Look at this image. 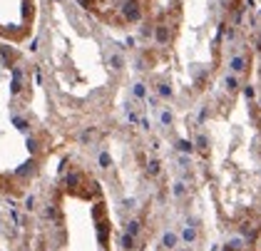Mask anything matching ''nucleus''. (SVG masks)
I'll use <instances>...</instances> for the list:
<instances>
[{"label": "nucleus", "instance_id": "obj_1", "mask_svg": "<svg viewBox=\"0 0 261 251\" xmlns=\"http://www.w3.org/2000/svg\"><path fill=\"white\" fill-rule=\"evenodd\" d=\"M194 229H184V239H187V241H194Z\"/></svg>", "mask_w": 261, "mask_h": 251}, {"label": "nucleus", "instance_id": "obj_2", "mask_svg": "<svg viewBox=\"0 0 261 251\" xmlns=\"http://www.w3.org/2000/svg\"><path fill=\"white\" fill-rule=\"evenodd\" d=\"M174 241H177L174 234H167V236H164V244H167V246H174Z\"/></svg>", "mask_w": 261, "mask_h": 251}, {"label": "nucleus", "instance_id": "obj_3", "mask_svg": "<svg viewBox=\"0 0 261 251\" xmlns=\"http://www.w3.org/2000/svg\"><path fill=\"white\" fill-rule=\"evenodd\" d=\"M137 231H139V224L132 221V224H130V236H132V234H137Z\"/></svg>", "mask_w": 261, "mask_h": 251}, {"label": "nucleus", "instance_id": "obj_4", "mask_svg": "<svg viewBox=\"0 0 261 251\" xmlns=\"http://www.w3.org/2000/svg\"><path fill=\"white\" fill-rule=\"evenodd\" d=\"M122 246H125V249H132V236H125V239H122Z\"/></svg>", "mask_w": 261, "mask_h": 251}, {"label": "nucleus", "instance_id": "obj_5", "mask_svg": "<svg viewBox=\"0 0 261 251\" xmlns=\"http://www.w3.org/2000/svg\"><path fill=\"white\" fill-rule=\"evenodd\" d=\"M45 216H47V219H55V209H52V207H47V209H45Z\"/></svg>", "mask_w": 261, "mask_h": 251}, {"label": "nucleus", "instance_id": "obj_6", "mask_svg": "<svg viewBox=\"0 0 261 251\" xmlns=\"http://www.w3.org/2000/svg\"><path fill=\"white\" fill-rule=\"evenodd\" d=\"M241 65H244V60H234V62H231V67H234V70H241Z\"/></svg>", "mask_w": 261, "mask_h": 251}]
</instances>
